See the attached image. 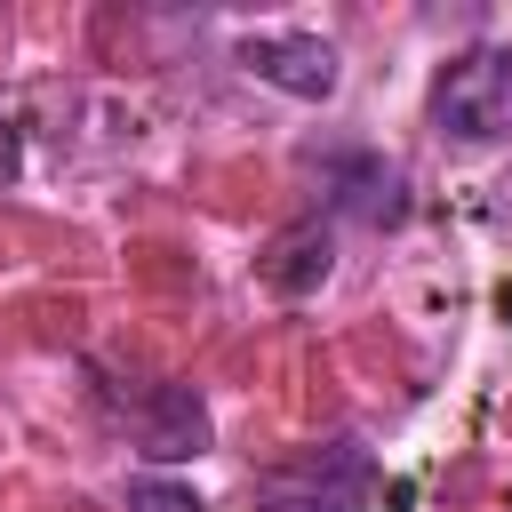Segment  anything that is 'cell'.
Returning <instances> with one entry per match:
<instances>
[{
	"mask_svg": "<svg viewBox=\"0 0 512 512\" xmlns=\"http://www.w3.org/2000/svg\"><path fill=\"white\" fill-rule=\"evenodd\" d=\"M328 256H336L328 224H288V232L264 248V280H272L280 296H312V288L328 280Z\"/></svg>",
	"mask_w": 512,
	"mask_h": 512,
	"instance_id": "cell-5",
	"label": "cell"
},
{
	"mask_svg": "<svg viewBox=\"0 0 512 512\" xmlns=\"http://www.w3.org/2000/svg\"><path fill=\"white\" fill-rule=\"evenodd\" d=\"M432 128L448 144H504L512 136V48H464L432 80Z\"/></svg>",
	"mask_w": 512,
	"mask_h": 512,
	"instance_id": "cell-2",
	"label": "cell"
},
{
	"mask_svg": "<svg viewBox=\"0 0 512 512\" xmlns=\"http://www.w3.org/2000/svg\"><path fill=\"white\" fill-rule=\"evenodd\" d=\"M240 64H248L264 88L304 96V104L336 96V80H344V64H336V48H328L320 32H248V40H240Z\"/></svg>",
	"mask_w": 512,
	"mask_h": 512,
	"instance_id": "cell-4",
	"label": "cell"
},
{
	"mask_svg": "<svg viewBox=\"0 0 512 512\" xmlns=\"http://www.w3.org/2000/svg\"><path fill=\"white\" fill-rule=\"evenodd\" d=\"M16 176V136H8V120H0V184Z\"/></svg>",
	"mask_w": 512,
	"mask_h": 512,
	"instance_id": "cell-7",
	"label": "cell"
},
{
	"mask_svg": "<svg viewBox=\"0 0 512 512\" xmlns=\"http://www.w3.org/2000/svg\"><path fill=\"white\" fill-rule=\"evenodd\" d=\"M128 512H200V496L176 480H128Z\"/></svg>",
	"mask_w": 512,
	"mask_h": 512,
	"instance_id": "cell-6",
	"label": "cell"
},
{
	"mask_svg": "<svg viewBox=\"0 0 512 512\" xmlns=\"http://www.w3.org/2000/svg\"><path fill=\"white\" fill-rule=\"evenodd\" d=\"M104 400H112L120 432L136 440V456L176 464V456H200V448H208V408H200V392L176 384V376H144V384H128V392L104 384Z\"/></svg>",
	"mask_w": 512,
	"mask_h": 512,
	"instance_id": "cell-3",
	"label": "cell"
},
{
	"mask_svg": "<svg viewBox=\"0 0 512 512\" xmlns=\"http://www.w3.org/2000/svg\"><path fill=\"white\" fill-rule=\"evenodd\" d=\"M368 496H376V464L360 432H328L256 480V512H368Z\"/></svg>",
	"mask_w": 512,
	"mask_h": 512,
	"instance_id": "cell-1",
	"label": "cell"
}]
</instances>
